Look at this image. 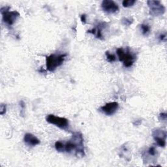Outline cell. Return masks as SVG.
Masks as SVG:
<instances>
[{
	"label": "cell",
	"instance_id": "6da1fadb",
	"mask_svg": "<svg viewBox=\"0 0 167 167\" xmlns=\"http://www.w3.org/2000/svg\"><path fill=\"white\" fill-rule=\"evenodd\" d=\"M75 152L77 156L83 157L85 155L84 145L82 134L80 133H75L72 138L67 142H63V152Z\"/></svg>",
	"mask_w": 167,
	"mask_h": 167
},
{
	"label": "cell",
	"instance_id": "7a4b0ae2",
	"mask_svg": "<svg viewBox=\"0 0 167 167\" xmlns=\"http://www.w3.org/2000/svg\"><path fill=\"white\" fill-rule=\"evenodd\" d=\"M67 54H51L49 56L46 57V66L47 70L53 72L56 68L62 66L63 64L65 58L67 56Z\"/></svg>",
	"mask_w": 167,
	"mask_h": 167
},
{
	"label": "cell",
	"instance_id": "3957f363",
	"mask_svg": "<svg viewBox=\"0 0 167 167\" xmlns=\"http://www.w3.org/2000/svg\"><path fill=\"white\" fill-rule=\"evenodd\" d=\"M9 7H4L1 9L3 22L7 26H11L15 22L17 18L20 16V14L16 11H10Z\"/></svg>",
	"mask_w": 167,
	"mask_h": 167
},
{
	"label": "cell",
	"instance_id": "277c9868",
	"mask_svg": "<svg viewBox=\"0 0 167 167\" xmlns=\"http://www.w3.org/2000/svg\"><path fill=\"white\" fill-rule=\"evenodd\" d=\"M116 53L118 56V59L120 62H122L124 66L126 67H131L135 60V58L130 52L129 48L127 50H124L123 48H118Z\"/></svg>",
	"mask_w": 167,
	"mask_h": 167
},
{
	"label": "cell",
	"instance_id": "5b68a950",
	"mask_svg": "<svg viewBox=\"0 0 167 167\" xmlns=\"http://www.w3.org/2000/svg\"><path fill=\"white\" fill-rule=\"evenodd\" d=\"M147 5L150 8V13L151 15L159 16L163 15L165 12V7L159 1H147Z\"/></svg>",
	"mask_w": 167,
	"mask_h": 167
},
{
	"label": "cell",
	"instance_id": "8992f818",
	"mask_svg": "<svg viewBox=\"0 0 167 167\" xmlns=\"http://www.w3.org/2000/svg\"><path fill=\"white\" fill-rule=\"evenodd\" d=\"M46 121L50 124H52L62 129H66L69 126L68 119L59 116H55L53 114L48 115L46 118Z\"/></svg>",
	"mask_w": 167,
	"mask_h": 167
},
{
	"label": "cell",
	"instance_id": "52a82bcc",
	"mask_svg": "<svg viewBox=\"0 0 167 167\" xmlns=\"http://www.w3.org/2000/svg\"><path fill=\"white\" fill-rule=\"evenodd\" d=\"M101 8L104 12L108 14H114L119 10L118 4L112 0H104L101 3Z\"/></svg>",
	"mask_w": 167,
	"mask_h": 167
},
{
	"label": "cell",
	"instance_id": "ba28073f",
	"mask_svg": "<svg viewBox=\"0 0 167 167\" xmlns=\"http://www.w3.org/2000/svg\"><path fill=\"white\" fill-rule=\"evenodd\" d=\"M153 137L157 145L160 147H165L166 138V133L165 131L161 129H156L153 132Z\"/></svg>",
	"mask_w": 167,
	"mask_h": 167
},
{
	"label": "cell",
	"instance_id": "9c48e42d",
	"mask_svg": "<svg viewBox=\"0 0 167 167\" xmlns=\"http://www.w3.org/2000/svg\"><path fill=\"white\" fill-rule=\"evenodd\" d=\"M119 107V105L117 102H111L101 106L100 110L103 113L107 115H112L115 113Z\"/></svg>",
	"mask_w": 167,
	"mask_h": 167
},
{
	"label": "cell",
	"instance_id": "30bf717a",
	"mask_svg": "<svg viewBox=\"0 0 167 167\" xmlns=\"http://www.w3.org/2000/svg\"><path fill=\"white\" fill-rule=\"evenodd\" d=\"M24 140L26 144L30 146H37L41 142L39 139H38L35 136H34L33 134L31 133H26L25 134Z\"/></svg>",
	"mask_w": 167,
	"mask_h": 167
},
{
	"label": "cell",
	"instance_id": "8fae6325",
	"mask_svg": "<svg viewBox=\"0 0 167 167\" xmlns=\"http://www.w3.org/2000/svg\"><path fill=\"white\" fill-rule=\"evenodd\" d=\"M136 3L135 0H124L122 2V5L124 7H130L134 5V4Z\"/></svg>",
	"mask_w": 167,
	"mask_h": 167
},
{
	"label": "cell",
	"instance_id": "7c38bea8",
	"mask_svg": "<svg viewBox=\"0 0 167 167\" xmlns=\"http://www.w3.org/2000/svg\"><path fill=\"white\" fill-rule=\"evenodd\" d=\"M55 147L59 152H63V142L61 141H57L55 143Z\"/></svg>",
	"mask_w": 167,
	"mask_h": 167
},
{
	"label": "cell",
	"instance_id": "4fadbf2b",
	"mask_svg": "<svg viewBox=\"0 0 167 167\" xmlns=\"http://www.w3.org/2000/svg\"><path fill=\"white\" fill-rule=\"evenodd\" d=\"M106 59H107V61L108 62H114L115 61V56L114 54H110L108 52H106Z\"/></svg>",
	"mask_w": 167,
	"mask_h": 167
},
{
	"label": "cell",
	"instance_id": "5bb4252c",
	"mask_svg": "<svg viewBox=\"0 0 167 167\" xmlns=\"http://www.w3.org/2000/svg\"><path fill=\"white\" fill-rule=\"evenodd\" d=\"M140 26H141V29L142 31L143 35H147V34L150 33V27L149 26L146 25V24H142Z\"/></svg>",
	"mask_w": 167,
	"mask_h": 167
},
{
	"label": "cell",
	"instance_id": "9a60e30c",
	"mask_svg": "<svg viewBox=\"0 0 167 167\" xmlns=\"http://www.w3.org/2000/svg\"><path fill=\"white\" fill-rule=\"evenodd\" d=\"M147 151V154H149L150 156H155L157 154V150L154 146L150 147Z\"/></svg>",
	"mask_w": 167,
	"mask_h": 167
},
{
	"label": "cell",
	"instance_id": "2e32d148",
	"mask_svg": "<svg viewBox=\"0 0 167 167\" xmlns=\"http://www.w3.org/2000/svg\"><path fill=\"white\" fill-rule=\"evenodd\" d=\"M123 24L125 26H129L131 25L133 23V20H131V18H124L122 20Z\"/></svg>",
	"mask_w": 167,
	"mask_h": 167
},
{
	"label": "cell",
	"instance_id": "e0dca14e",
	"mask_svg": "<svg viewBox=\"0 0 167 167\" xmlns=\"http://www.w3.org/2000/svg\"><path fill=\"white\" fill-rule=\"evenodd\" d=\"M6 112V105L4 104H2L1 107H0V114L1 115H3Z\"/></svg>",
	"mask_w": 167,
	"mask_h": 167
},
{
	"label": "cell",
	"instance_id": "ac0fdd59",
	"mask_svg": "<svg viewBox=\"0 0 167 167\" xmlns=\"http://www.w3.org/2000/svg\"><path fill=\"white\" fill-rule=\"evenodd\" d=\"M160 118L163 120V121H166V113H161L160 114Z\"/></svg>",
	"mask_w": 167,
	"mask_h": 167
},
{
	"label": "cell",
	"instance_id": "d6986e66",
	"mask_svg": "<svg viewBox=\"0 0 167 167\" xmlns=\"http://www.w3.org/2000/svg\"><path fill=\"white\" fill-rule=\"evenodd\" d=\"M81 21H82V22H83V23H86V15H82V16H81Z\"/></svg>",
	"mask_w": 167,
	"mask_h": 167
},
{
	"label": "cell",
	"instance_id": "ffe728a7",
	"mask_svg": "<svg viewBox=\"0 0 167 167\" xmlns=\"http://www.w3.org/2000/svg\"><path fill=\"white\" fill-rule=\"evenodd\" d=\"M159 38H160L161 41H163L164 39L166 38V35H161L160 37H159Z\"/></svg>",
	"mask_w": 167,
	"mask_h": 167
}]
</instances>
